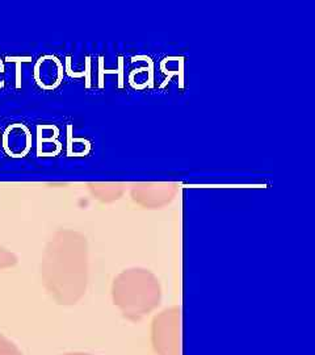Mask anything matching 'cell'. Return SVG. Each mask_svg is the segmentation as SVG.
I'll use <instances>...</instances> for the list:
<instances>
[{"label": "cell", "mask_w": 315, "mask_h": 355, "mask_svg": "<svg viewBox=\"0 0 315 355\" xmlns=\"http://www.w3.org/2000/svg\"><path fill=\"white\" fill-rule=\"evenodd\" d=\"M42 280L61 305L76 304L87 287V242L73 230H61L49 242L42 261Z\"/></svg>", "instance_id": "obj_1"}, {"label": "cell", "mask_w": 315, "mask_h": 355, "mask_svg": "<svg viewBox=\"0 0 315 355\" xmlns=\"http://www.w3.org/2000/svg\"><path fill=\"white\" fill-rule=\"evenodd\" d=\"M158 283L146 271H127L114 283V304L130 321L146 318L159 304Z\"/></svg>", "instance_id": "obj_2"}, {"label": "cell", "mask_w": 315, "mask_h": 355, "mask_svg": "<svg viewBox=\"0 0 315 355\" xmlns=\"http://www.w3.org/2000/svg\"><path fill=\"white\" fill-rule=\"evenodd\" d=\"M152 343L158 355H181L180 312L177 308L164 309L152 324Z\"/></svg>", "instance_id": "obj_3"}, {"label": "cell", "mask_w": 315, "mask_h": 355, "mask_svg": "<svg viewBox=\"0 0 315 355\" xmlns=\"http://www.w3.org/2000/svg\"><path fill=\"white\" fill-rule=\"evenodd\" d=\"M32 132L21 123H13L1 135V146L6 154L13 159H21L32 150Z\"/></svg>", "instance_id": "obj_4"}, {"label": "cell", "mask_w": 315, "mask_h": 355, "mask_svg": "<svg viewBox=\"0 0 315 355\" xmlns=\"http://www.w3.org/2000/svg\"><path fill=\"white\" fill-rule=\"evenodd\" d=\"M64 67L62 61L54 54L39 57L35 64L33 78L38 87L44 91L58 89L63 82Z\"/></svg>", "instance_id": "obj_5"}, {"label": "cell", "mask_w": 315, "mask_h": 355, "mask_svg": "<svg viewBox=\"0 0 315 355\" xmlns=\"http://www.w3.org/2000/svg\"><path fill=\"white\" fill-rule=\"evenodd\" d=\"M184 62H186V58L183 55L164 57L163 60L161 61L159 69L165 78H164L163 83H161L159 89H165L174 76L179 78V80H177L179 89H184Z\"/></svg>", "instance_id": "obj_6"}, {"label": "cell", "mask_w": 315, "mask_h": 355, "mask_svg": "<svg viewBox=\"0 0 315 355\" xmlns=\"http://www.w3.org/2000/svg\"><path fill=\"white\" fill-rule=\"evenodd\" d=\"M60 137V129L58 127L54 129L51 136L46 137L42 135V130L37 125V157L38 158H46V157H57L62 152V142L58 141Z\"/></svg>", "instance_id": "obj_7"}, {"label": "cell", "mask_w": 315, "mask_h": 355, "mask_svg": "<svg viewBox=\"0 0 315 355\" xmlns=\"http://www.w3.org/2000/svg\"><path fill=\"white\" fill-rule=\"evenodd\" d=\"M67 148H66V154L67 157L73 158H79V157H87L91 150H92V144L91 141L84 139V137H74L73 135V125H67Z\"/></svg>", "instance_id": "obj_8"}, {"label": "cell", "mask_w": 315, "mask_h": 355, "mask_svg": "<svg viewBox=\"0 0 315 355\" xmlns=\"http://www.w3.org/2000/svg\"><path fill=\"white\" fill-rule=\"evenodd\" d=\"M0 355H24L16 343L0 333Z\"/></svg>", "instance_id": "obj_9"}, {"label": "cell", "mask_w": 315, "mask_h": 355, "mask_svg": "<svg viewBox=\"0 0 315 355\" xmlns=\"http://www.w3.org/2000/svg\"><path fill=\"white\" fill-rule=\"evenodd\" d=\"M4 61L16 64V89H21V64L23 62H32V57L8 55V57H6Z\"/></svg>", "instance_id": "obj_10"}, {"label": "cell", "mask_w": 315, "mask_h": 355, "mask_svg": "<svg viewBox=\"0 0 315 355\" xmlns=\"http://www.w3.org/2000/svg\"><path fill=\"white\" fill-rule=\"evenodd\" d=\"M16 263H17V257L12 252L0 246V270L16 266Z\"/></svg>", "instance_id": "obj_11"}, {"label": "cell", "mask_w": 315, "mask_h": 355, "mask_svg": "<svg viewBox=\"0 0 315 355\" xmlns=\"http://www.w3.org/2000/svg\"><path fill=\"white\" fill-rule=\"evenodd\" d=\"M104 76L107 74H117L118 76V89H124V57H118V67L116 70H107L104 69Z\"/></svg>", "instance_id": "obj_12"}, {"label": "cell", "mask_w": 315, "mask_h": 355, "mask_svg": "<svg viewBox=\"0 0 315 355\" xmlns=\"http://www.w3.org/2000/svg\"><path fill=\"white\" fill-rule=\"evenodd\" d=\"M64 61H66V64H64V74L66 76H70V78H84L86 76V73L84 71H74L73 69H71V57L70 55H67L66 58H64Z\"/></svg>", "instance_id": "obj_13"}, {"label": "cell", "mask_w": 315, "mask_h": 355, "mask_svg": "<svg viewBox=\"0 0 315 355\" xmlns=\"http://www.w3.org/2000/svg\"><path fill=\"white\" fill-rule=\"evenodd\" d=\"M84 73H86V76H84V87L89 89H91V57L87 55L86 57V69H84Z\"/></svg>", "instance_id": "obj_14"}, {"label": "cell", "mask_w": 315, "mask_h": 355, "mask_svg": "<svg viewBox=\"0 0 315 355\" xmlns=\"http://www.w3.org/2000/svg\"><path fill=\"white\" fill-rule=\"evenodd\" d=\"M104 57L100 55L99 57V89H102L105 87V83H104Z\"/></svg>", "instance_id": "obj_15"}, {"label": "cell", "mask_w": 315, "mask_h": 355, "mask_svg": "<svg viewBox=\"0 0 315 355\" xmlns=\"http://www.w3.org/2000/svg\"><path fill=\"white\" fill-rule=\"evenodd\" d=\"M62 355H95L89 354V353H80V352H73V353H64Z\"/></svg>", "instance_id": "obj_16"}, {"label": "cell", "mask_w": 315, "mask_h": 355, "mask_svg": "<svg viewBox=\"0 0 315 355\" xmlns=\"http://www.w3.org/2000/svg\"><path fill=\"white\" fill-rule=\"evenodd\" d=\"M4 73V61L0 58V74Z\"/></svg>", "instance_id": "obj_17"}, {"label": "cell", "mask_w": 315, "mask_h": 355, "mask_svg": "<svg viewBox=\"0 0 315 355\" xmlns=\"http://www.w3.org/2000/svg\"><path fill=\"white\" fill-rule=\"evenodd\" d=\"M0 145H1V135H0Z\"/></svg>", "instance_id": "obj_18"}]
</instances>
